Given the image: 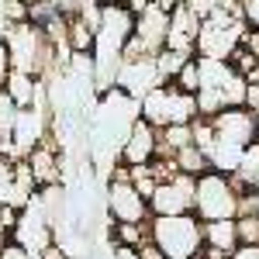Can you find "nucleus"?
Returning <instances> with one entry per match:
<instances>
[{
    "label": "nucleus",
    "mask_w": 259,
    "mask_h": 259,
    "mask_svg": "<svg viewBox=\"0 0 259 259\" xmlns=\"http://www.w3.org/2000/svg\"><path fill=\"white\" fill-rule=\"evenodd\" d=\"M142 118V100L124 94L121 87L100 94L94 124H90V156L97 159V169L111 177V169L121 162V149L132 135V128Z\"/></svg>",
    "instance_id": "f257e3e1"
},
{
    "label": "nucleus",
    "mask_w": 259,
    "mask_h": 259,
    "mask_svg": "<svg viewBox=\"0 0 259 259\" xmlns=\"http://www.w3.org/2000/svg\"><path fill=\"white\" fill-rule=\"evenodd\" d=\"M245 14H242V0H221L214 4L204 18H200V38H197V56L204 59H232V52L242 49L245 41Z\"/></svg>",
    "instance_id": "f03ea898"
},
{
    "label": "nucleus",
    "mask_w": 259,
    "mask_h": 259,
    "mask_svg": "<svg viewBox=\"0 0 259 259\" xmlns=\"http://www.w3.org/2000/svg\"><path fill=\"white\" fill-rule=\"evenodd\" d=\"M197 62H200V94H197L200 118H214L228 107H245L249 80L232 69V62L204 59V56H197Z\"/></svg>",
    "instance_id": "7ed1b4c3"
},
{
    "label": "nucleus",
    "mask_w": 259,
    "mask_h": 259,
    "mask_svg": "<svg viewBox=\"0 0 259 259\" xmlns=\"http://www.w3.org/2000/svg\"><path fill=\"white\" fill-rule=\"evenodd\" d=\"M149 242H156L166 259H197L204 252V221L197 214L149 218Z\"/></svg>",
    "instance_id": "20e7f679"
},
{
    "label": "nucleus",
    "mask_w": 259,
    "mask_h": 259,
    "mask_svg": "<svg viewBox=\"0 0 259 259\" xmlns=\"http://www.w3.org/2000/svg\"><path fill=\"white\" fill-rule=\"evenodd\" d=\"M194 214L200 221H225L242 214V190L235 177L207 169L204 177H197V200H194Z\"/></svg>",
    "instance_id": "39448f33"
},
{
    "label": "nucleus",
    "mask_w": 259,
    "mask_h": 259,
    "mask_svg": "<svg viewBox=\"0 0 259 259\" xmlns=\"http://www.w3.org/2000/svg\"><path fill=\"white\" fill-rule=\"evenodd\" d=\"M142 118L152 128H169V124H194L200 118L197 97L180 90L177 83H162L149 97H142Z\"/></svg>",
    "instance_id": "423d86ee"
},
{
    "label": "nucleus",
    "mask_w": 259,
    "mask_h": 259,
    "mask_svg": "<svg viewBox=\"0 0 259 259\" xmlns=\"http://www.w3.org/2000/svg\"><path fill=\"white\" fill-rule=\"evenodd\" d=\"M169 45V11L159 4H149L135 18V35L128 41L124 59H156Z\"/></svg>",
    "instance_id": "0eeeda50"
},
{
    "label": "nucleus",
    "mask_w": 259,
    "mask_h": 259,
    "mask_svg": "<svg viewBox=\"0 0 259 259\" xmlns=\"http://www.w3.org/2000/svg\"><path fill=\"white\" fill-rule=\"evenodd\" d=\"M11 242H18L21 249H28L35 259H41V252H45L49 245H56V228H52V221L45 214L38 194L18 211V225H14V232H11Z\"/></svg>",
    "instance_id": "6e6552de"
},
{
    "label": "nucleus",
    "mask_w": 259,
    "mask_h": 259,
    "mask_svg": "<svg viewBox=\"0 0 259 259\" xmlns=\"http://www.w3.org/2000/svg\"><path fill=\"white\" fill-rule=\"evenodd\" d=\"M104 204H107V218L114 225H145L152 218L149 211V200L132 180L121 177H107V194H104Z\"/></svg>",
    "instance_id": "1a4fd4ad"
},
{
    "label": "nucleus",
    "mask_w": 259,
    "mask_h": 259,
    "mask_svg": "<svg viewBox=\"0 0 259 259\" xmlns=\"http://www.w3.org/2000/svg\"><path fill=\"white\" fill-rule=\"evenodd\" d=\"M194 200H197V177L177 173L152 190L149 211H152V218H159V214H194Z\"/></svg>",
    "instance_id": "9d476101"
},
{
    "label": "nucleus",
    "mask_w": 259,
    "mask_h": 259,
    "mask_svg": "<svg viewBox=\"0 0 259 259\" xmlns=\"http://www.w3.org/2000/svg\"><path fill=\"white\" fill-rule=\"evenodd\" d=\"M197 38H200L197 7H194L190 0H183L180 7L169 11V45H166V49H173V52H180V56L194 59V52H197Z\"/></svg>",
    "instance_id": "9b49d317"
},
{
    "label": "nucleus",
    "mask_w": 259,
    "mask_h": 259,
    "mask_svg": "<svg viewBox=\"0 0 259 259\" xmlns=\"http://www.w3.org/2000/svg\"><path fill=\"white\" fill-rule=\"evenodd\" d=\"M118 87L124 90V94H132L135 100L149 97L156 87H162V76H159L156 59H124L121 76H118Z\"/></svg>",
    "instance_id": "f8f14e48"
},
{
    "label": "nucleus",
    "mask_w": 259,
    "mask_h": 259,
    "mask_svg": "<svg viewBox=\"0 0 259 259\" xmlns=\"http://www.w3.org/2000/svg\"><path fill=\"white\" fill-rule=\"evenodd\" d=\"M159 156V128H152L145 118H139V124L132 128V135L121 149V162L124 166H145Z\"/></svg>",
    "instance_id": "ddd939ff"
},
{
    "label": "nucleus",
    "mask_w": 259,
    "mask_h": 259,
    "mask_svg": "<svg viewBox=\"0 0 259 259\" xmlns=\"http://www.w3.org/2000/svg\"><path fill=\"white\" fill-rule=\"evenodd\" d=\"M28 166H31V177H35V183H38V190L59 183V152H56V145H52V135L28 156Z\"/></svg>",
    "instance_id": "4468645a"
},
{
    "label": "nucleus",
    "mask_w": 259,
    "mask_h": 259,
    "mask_svg": "<svg viewBox=\"0 0 259 259\" xmlns=\"http://www.w3.org/2000/svg\"><path fill=\"white\" fill-rule=\"evenodd\" d=\"M204 245L218 249L225 256H232L239 249V221L225 218V221H204Z\"/></svg>",
    "instance_id": "2eb2a0df"
},
{
    "label": "nucleus",
    "mask_w": 259,
    "mask_h": 259,
    "mask_svg": "<svg viewBox=\"0 0 259 259\" xmlns=\"http://www.w3.org/2000/svg\"><path fill=\"white\" fill-rule=\"evenodd\" d=\"M235 183L239 187H249V190H259V142H252L245 149L239 169H235Z\"/></svg>",
    "instance_id": "dca6fc26"
},
{
    "label": "nucleus",
    "mask_w": 259,
    "mask_h": 259,
    "mask_svg": "<svg viewBox=\"0 0 259 259\" xmlns=\"http://www.w3.org/2000/svg\"><path fill=\"white\" fill-rule=\"evenodd\" d=\"M177 166H180V173H190V177H204L207 169H211V159L200 152L197 145H187V149H180L177 156Z\"/></svg>",
    "instance_id": "f3484780"
},
{
    "label": "nucleus",
    "mask_w": 259,
    "mask_h": 259,
    "mask_svg": "<svg viewBox=\"0 0 259 259\" xmlns=\"http://www.w3.org/2000/svg\"><path fill=\"white\" fill-rule=\"evenodd\" d=\"M28 18H31V11L21 0H0V41L11 35V28L18 21H28Z\"/></svg>",
    "instance_id": "a211bd4d"
},
{
    "label": "nucleus",
    "mask_w": 259,
    "mask_h": 259,
    "mask_svg": "<svg viewBox=\"0 0 259 259\" xmlns=\"http://www.w3.org/2000/svg\"><path fill=\"white\" fill-rule=\"evenodd\" d=\"M149 239V221L145 225H114V245H132L139 249Z\"/></svg>",
    "instance_id": "6ab92c4d"
},
{
    "label": "nucleus",
    "mask_w": 259,
    "mask_h": 259,
    "mask_svg": "<svg viewBox=\"0 0 259 259\" xmlns=\"http://www.w3.org/2000/svg\"><path fill=\"white\" fill-rule=\"evenodd\" d=\"M173 83H177L180 90H187V94H194V97H197V94H200V62H197V56L180 69Z\"/></svg>",
    "instance_id": "aec40b11"
},
{
    "label": "nucleus",
    "mask_w": 259,
    "mask_h": 259,
    "mask_svg": "<svg viewBox=\"0 0 259 259\" xmlns=\"http://www.w3.org/2000/svg\"><path fill=\"white\" fill-rule=\"evenodd\" d=\"M239 245H259V214H239Z\"/></svg>",
    "instance_id": "412c9836"
},
{
    "label": "nucleus",
    "mask_w": 259,
    "mask_h": 259,
    "mask_svg": "<svg viewBox=\"0 0 259 259\" xmlns=\"http://www.w3.org/2000/svg\"><path fill=\"white\" fill-rule=\"evenodd\" d=\"M83 4H87V0H52V7L59 11L62 18H76L83 11Z\"/></svg>",
    "instance_id": "4be33fe9"
},
{
    "label": "nucleus",
    "mask_w": 259,
    "mask_h": 259,
    "mask_svg": "<svg viewBox=\"0 0 259 259\" xmlns=\"http://www.w3.org/2000/svg\"><path fill=\"white\" fill-rule=\"evenodd\" d=\"M14 73V62H11V49H7V41H0V87L7 83V76Z\"/></svg>",
    "instance_id": "5701e85b"
},
{
    "label": "nucleus",
    "mask_w": 259,
    "mask_h": 259,
    "mask_svg": "<svg viewBox=\"0 0 259 259\" xmlns=\"http://www.w3.org/2000/svg\"><path fill=\"white\" fill-rule=\"evenodd\" d=\"M242 14H245V24L259 31V0H242Z\"/></svg>",
    "instance_id": "b1692460"
},
{
    "label": "nucleus",
    "mask_w": 259,
    "mask_h": 259,
    "mask_svg": "<svg viewBox=\"0 0 259 259\" xmlns=\"http://www.w3.org/2000/svg\"><path fill=\"white\" fill-rule=\"evenodd\" d=\"M0 259H35L28 249H21L18 242H7L4 249H0Z\"/></svg>",
    "instance_id": "393cba45"
},
{
    "label": "nucleus",
    "mask_w": 259,
    "mask_h": 259,
    "mask_svg": "<svg viewBox=\"0 0 259 259\" xmlns=\"http://www.w3.org/2000/svg\"><path fill=\"white\" fill-rule=\"evenodd\" d=\"M139 256H142V259H166V252H162L156 242H149V239H145V242L139 245Z\"/></svg>",
    "instance_id": "a878e982"
},
{
    "label": "nucleus",
    "mask_w": 259,
    "mask_h": 259,
    "mask_svg": "<svg viewBox=\"0 0 259 259\" xmlns=\"http://www.w3.org/2000/svg\"><path fill=\"white\" fill-rule=\"evenodd\" d=\"M41 259H69V249H66V245H59V242H56V245H49V249H45V252H41Z\"/></svg>",
    "instance_id": "bb28decb"
},
{
    "label": "nucleus",
    "mask_w": 259,
    "mask_h": 259,
    "mask_svg": "<svg viewBox=\"0 0 259 259\" xmlns=\"http://www.w3.org/2000/svg\"><path fill=\"white\" fill-rule=\"evenodd\" d=\"M111 259H142V256H139V249H132V245H114Z\"/></svg>",
    "instance_id": "cd10ccee"
},
{
    "label": "nucleus",
    "mask_w": 259,
    "mask_h": 259,
    "mask_svg": "<svg viewBox=\"0 0 259 259\" xmlns=\"http://www.w3.org/2000/svg\"><path fill=\"white\" fill-rule=\"evenodd\" d=\"M232 259H259V245H239Z\"/></svg>",
    "instance_id": "c85d7f7f"
},
{
    "label": "nucleus",
    "mask_w": 259,
    "mask_h": 259,
    "mask_svg": "<svg viewBox=\"0 0 259 259\" xmlns=\"http://www.w3.org/2000/svg\"><path fill=\"white\" fill-rule=\"evenodd\" d=\"M149 4H152V0H128V7H132V11H135V14H142V11H145V7H149Z\"/></svg>",
    "instance_id": "c756f323"
},
{
    "label": "nucleus",
    "mask_w": 259,
    "mask_h": 259,
    "mask_svg": "<svg viewBox=\"0 0 259 259\" xmlns=\"http://www.w3.org/2000/svg\"><path fill=\"white\" fill-rule=\"evenodd\" d=\"M21 4H24V7H28V11H35V7H49V4H52V0H21Z\"/></svg>",
    "instance_id": "7c9ffc66"
},
{
    "label": "nucleus",
    "mask_w": 259,
    "mask_h": 259,
    "mask_svg": "<svg viewBox=\"0 0 259 259\" xmlns=\"http://www.w3.org/2000/svg\"><path fill=\"white\" fill-rule=\"evenodd\" d=\"M111 4H124V7H128V0H111Z\"/></svg>",
    "instance_id": "2f4dec72"
},
{
    "label": "nucleus",
    "mask_w": 259,
    "mask_h": 259,
    "mask_svg": "<svg viewBox=\"0 0 259 259\" xmlns=\"http://www.w3.org/2000/svg\"><path fill=\"white\" fill-rule=\"evenodd\" d=\"M256 121H259V114H256ZM256 142H259V124H256Z\"/></svg>",
    "instance_id": "473e14b6"
},
{
    "label": "nucleus",
    "mask_w": 259,
    "mask_h": 259,
    "mask_svg": "<svg viewBox=\"0 0 259 259\" xmlns=\"http://www.w3.org/2000/svg\"><path fill=\"white\" fill-rule=\"evenodd\" d=\"M0 214H4V207H0Z\"/></svg>",
    "instance_id": "72a5a7b5"
}]
</instances>
